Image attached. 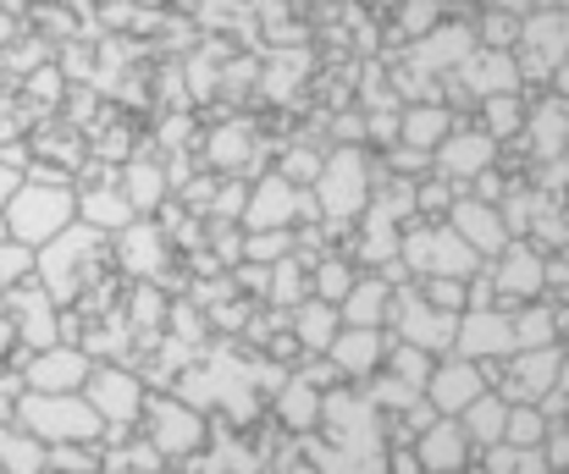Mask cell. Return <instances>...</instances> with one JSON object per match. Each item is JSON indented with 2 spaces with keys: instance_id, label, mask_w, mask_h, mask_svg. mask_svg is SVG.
<instances>
[{
  "instance_id": "cell-16",
  "label": "cell",
  "mask_w": 569,
  "mask_h": 474,
  "mask_svg": "<svg viewBox=\"0 0 569 474\" xmlns=\"http://www.w3.org/2000/svg\"><path fill=\"white\" fill-rule=\"evenodd\" d=\"M415 464L426 474H459L470 470V436H465V425L453 420V414H437L420 436H415Z\"/></svg>"
},
{
  "instance_id": "cell-24",
  "label": "cell",
  "mask_w": 569,
  "mask_h": 474,
  "mask_svg": "<svg viewBox=\"0 0 569 474\" xmlns=\"http://www.w3.org/2000/svg\"><path fill=\"white\" fill-rule=\"evenodd\" d=\"M117 188H122V199L133 204V215H150V210H161V204H167L172 177L161 171V160L139 155V160H128V165H122V182H117Z\"/></svg>"
},
{
  "instance_id": "cell-27",
  "label": "cell",
  "mask_w": 569,
  "mask_h": 474,
  "mask_svg": "<svg viewBox=\"0 0 569 474\" xmlns=\"http://www.w3.org/2000/svg\"><path fill=\"white\" fill-rule=\"evenodd\" d=\"M387 304H392V282H381V276H355V288H349L343 304H338V325H381Z\"/></svg>"
},
{
  "instance_id": "cell-10",
  "label": "cell",
  "mask_w": 569,
  "mask_h": 474,
  "mask_svg": "<svg viewBox=\"0 0 569 474\" xmlns=\"http://www.w3.org/2000/svg\"><path fill=\"white\" fill-rule=\"evenodd\" d=\"M559 342H548V347H515L509 359H503V370H487V386H492V375H503V403H542L548 392H553V375H559Z\"/></svg>"
},
{
  "instance_id": "cell-51",
  "label": "cell",
  "mask_w": 569,
  "mask_h": 474,
  "mask_svg": "<svg viewBox=\"0 0 569 474\" xmlns=\"http://www.w3.org/2000/svg\"><path fill=\"white\" fill-rule=\"evenodd\" d=\"M17 188H22V171H17V165H6V160H0V204H6V199H11V193H17Z\"/></svg>"
},
{
  "instance_id": "cell-35",
  "label": "cell",
  "mask_w": 569,
  "mask_h": 474,
  "mask_svg": "<svg viewBox=\"0 0 569 474\" xmlns=\"http://www.w3.org/2000/svg\"><path fill=\"white\" fill-rule=\"evenodd\" d=\"M542 436H548L542 409H537V403H509V414H503V442H509V447H542Z\"/></svg>"
},
{
  "instance_id": "cell-49",
  "label": "cell",
  "mask_w": 569,
  "mask_h": 474,
  "mask_svg": "<svg viewBox=\"0 0 569 474\" xmlns=\"http://www.w3.org/2000/svg\"><path fill=\"white\" fill-rule=\"evenodd\" d=\"M542 458H548V470L553 474L569 470V425H548V436H542Z\"/></svg>"
},
{
  "instance_id": "cell-44",
  "label": "cell",
  "mask_w": 569,
  "mask_h": 474,
  "mask_svg": "<svg viewBox=\"0 0 569 474\" xmlns=\"http://www.w3.org/2000/svg\"><path fill=\"white\" fill-rule=\"evenodd\" d=\"M28 271H33V249H28V243L0 238V293H6V288H17V282H28Z\"/></svg>"
},
{
  "instance_id": "cell-30",
  "label": "cell",
  "mask_w": 569,
  "mask_h": 474,
  "mask_svg": "<svg viewBox=\"0 0 569 474\" xmlns=\"http://www.w3.org/2000/svg\"><path fill=\"white\" fill-rule=\"evenodd\" d=\"M459 78L476 89V94H515V61L503 56V50H487V56H470V61H459Z\"/></svg>"
},
{
  "instance_id": "cell-52",
  "label": "cell",
  "mask_w": 569,
  "mask_h": 474,
  "mask_svg": "<svg viewBox=\"0 0 569 474\" xmlns=\"http://www.w3.org/2000/svg\"><path fill=\"white\" fill-rule=\"evenodd\" d=\"M392 165H398V171H420V165H431V155H415V150H392Z\"/></svg>"
},
{
  "instance_id": "cell-9",
  "label": "cell",
  "mask_w": 569,
  "mask_h": 474,
  "mask_svg": "<svg viewBox=\"0 0 569 474\" xmlns=\"http://www.w3.org/2000/svg\"><path fill=\"white\" fill-rule=\"evenodd\" d=\"M392 331H398V342H409V347H420V353H431V359H448V353H453L459 315H448V310L426 304L415 288H403V293L392 299Z\"/></svg>"
},
{
  "instance_id": "cell-43",
  "label": "cell",
  "mask_w": 569,
  "mask_h": 474,
  "mask_svg": "<svg viewBox=\"0 0 569 474\" xmlns=\"http://www.w3.org/2000/svg\"><path fill=\"white\" fill-rule=\"evenodd\" d=\"M426 304H437V310H448V315H459L465 304H470V282H453V276H426L420 288H415Z\"/></svg>"
},
{
  "instance_id": "cell-22",
  "label": "cell",
  "mask_w": 569,
  "mask_h": 474,
  "mask_svg": "<svg viewBox=\"0 0 569 474\" xmlns=\"http://www.w3.org/2000/svg\"><path fill=\"white\" fill-rule=\"evenodd\" d=\"M249 160H254V128L249 122H221L199 144V165H210V171H249Z\"/></svg>"
},
{
  "instance_id": "cell-42",
  "label": "cell",
  "mask_w": 569,
  "mask_h": 474,
  "mask_svg": "<svg viewBox=\"0 0 569 474\" xmlns=\"http://www.w3.org/2000/svg\"><path fill=\"white\" fill-rule=\"evenodd\" d=\"M44 470H56V474H100V453H89V442H61V447H44Z\"/></svg>"
},
{
  "instance_id": "cell-57",
  "label": "cell",
  "mask_w": 569,
  "mask_h": 474,
  "mask_svg": "<svg viewBox=\"0 0 569 474\" xmlns=\"http://www.w3.org/2000/svg\"><path fill=\"white\" fill-rule=\"evenodd\" d=\"M503 6H526V0H503Z\"/></svg>"
},
{
  "instance_id": "cell-6",
  "label": "cell",
  "mask_w": 569,
  "mask_h": 474,
  "mask_svg": "<svg viewBox=\"0 0 569 474\" xmlns=\"http://www.w3.org/2000/svg\"><path fill=\"white\" fill-rule=\"evenodd\" d=\"M83 397H89V409L106 420V436L117 442L133 420H139V409H144V375L139 370H122V364H94L89 370V381H83Z\"/></svg>"
},
{
  "instance_id": "cell-46",
  "label": "cell",
  "mask_w": 569,
  "mask_h": 474,
  "mask_svg": "<svg viewBox=\"0 0 569 474\" xmlns=\"http://www.w3.org/2000/svg\"><path fill=\"white\" fill-rule=\"evenodd\" d=\"M277 177H288L293 188H310V182L321 177V155H310V150H282V160H277Z\"/></svg>"
},
{
  "instance_id": "cell-21",
  "label": "cell",
  "mask_w": 569,
  "mask_h": 474,
  "mask_svg": "<svg viewBox=\"0 0 569 474\" xmlns=\"http://www.w3.org/2000/svg\"><path fill=\"white\" fill-rule=\"evenodd\" d=\"M448 133H453V111H448V105H437V100H426V105H409V111L398 117V150L431 155V150H437Z\"/></svg>"
},
{
  "instance_id": "cell-45",
  "label": "cell",
  "mask_w": 569,
  "mask_h": 474,
  "mask_svg": "<svg viewBox=\"0 0 569 474\" xmlns=\"http://www.w3.org/2000/svg\"><path fill=\"white\" fill-rule=\"evenodd\" d=\"M515 128H520V100H515V94H492L481 133H487V139H503V133H515Z\"/></svg>"
},
{
  "instance_id": "cell-8",
  "label": "cell",
  "mask_w": 569,
  "mask_h": 474,
  "mask_svg": "<svg viewBox=\"0 0 569 474\" xmlns=\"http://www.w3.org/2000/svg\"><path fill=\"white\" fill-rule=\"evenodd\" d=\"M299 215H316V199H310V188H293L288 177H260L249 193H243V232H277V226H288L293 232V221Z\"/></svg>"
},
{
  "instance_id": "cell-53",
  "label": "cell",
  "mask_w": 569,
  "mask_h": 474,
  "mask_svg": "<svg viewBox=\"0 0 569 474\" xmlns=\"http://www.w3.org/2000/svg\"><path fill=\"white\" fill-rule=\"evenodd\" d=\"M11 347H17V325H11V320H6V310H0V359H6Z\"/></svg>"
},
{
  "instance_id": "cell-19",
  "label": "cell",
  "mask_w": 569,
  "mask_h": 474,
  "mask_svg": "<svg viewBox=\"0 0 569 474\" xmlns=\"http://www.w3.org/2000/svg\"><path fill=\"white\" fill-rule=\"evenodd\" d=\"M487 282L498 288V299H503V304H531V299L542 293L548 271H542V260H537L526 243H509V249L498 254V271H492Z\"/></svg>"
},
{
  "instance_id": "cell-33",
  "label": "cell",
  "mask_w": 569,
  "mask_h": 474,
  "mask_svg": "<svg viewBox=\"0 0 569 474\" xmlns=\"http://www.w3.org/2000/svg\"><path fill=\"white\" fill-rule=\"evenodd\" d=\"M122 315H128V331H133V336H156V331H161V320H167V299H161V288H156V282H139V288H133V304H128Z\"/></svg>"
},
{
  "instance_id": "cell-50",
  "label": "cell",
  "mask_w": 569,
  "mask_h": 474,
  "mask_svg": "<svg viewBox=\"0 0 569 474\" xmlns=\"http://www.w3.org/2000/svg\"><path fill=\"white\" fill-rule=\"evenodd\" d=\"M387 474H426L420 464H415V453L403 447V453H387Z\"/></svg>"
},
{
  "instance_id": "cell-29",
  "label": "cell",
  "mask_w": 569,
  "mask_h": 474,
  "mask_svg": "<svg viewBox=\"0 0 569 474\" xmlns=\"http://www.w3.org/2000/svg\"><path fill=\"white\" fill-rule=\"evenodd\" d=\"M288 331H293V342L305 347V353H327V342L338 336V310L332 304H321V299H305V304H293L288 310Z\"/></svg>"
},
{
  "instance_id": "cell-28",
  "label": "cell",
  "mask_w": 569,
  "mask_h": 474,
  "mask_svg": "<svg viewBox=\"0 0 569 474\" xmlns=\"http://www.w3.org/2000/svg\"><path fill=\"white\" fill-rule=\"evenodd\" d=\"M503 414H509V403L487 386L481 397H470L453 420L465 425V436H470V447H492V442H503Z\"/></svg>"
},
{
  "instance_id": "cell-15",
  "label": "cell",
  "mask_w": 569,
  "mask_h": 474,
  "mask_svg": "<svg viewBox=\"0 0 569 474\" xmlns=\"http://www.w3.org/2000/svg\"><path fill=\"white\" fill-rule=\"evenodd\" d=\"M487 392V364H470V359H459V353H448V359H437L431 364V375H426V403L437 409V414H459L470 397H481Z\"/></svg>"
},
{
  "instance_id": "cell-4",
  "label": "cell",
  "mask_w": 569,
  "mask_h": 474,
  "mask_svg": "<svg viewBox=\"0 0 569 474\" xmlns=\"http://www.w3.org/2000/svg\"><path fill=\"white\" fill-rule=\"evenodd\" d=\"M398 265L409 276H453V282H470L481 271L476 249L448 226V221H420V226H403L398 232Z\"/></svg>"
},
{
  "instance_id": "cell-40",
  "label": "cell",
  "mask_w": 569,
  "mask_h": 474,
  "mask_svg": "<svg viewBox=\"0 0 569 474\" xmlns=\"http://www.w3.org/2000/svg\"><path fill=\"white\" fill-rule=\"evenodd\" d=\"M509 325H515V347H548L559 336V315H548V310H520V315H509Z\"/></svg>"
},
{
  "instance_id": "cell-20",
  "label": "cell",
  "mask_w": 569,
  "mask_h": 474,
  "mask_svg": "<svg viewBox=\"0 0 569 474\" xmlns=\"http://www.w3.org/2000/svg\"><path fill=\"white\" fill-rule=\"evenodd\" d=\"M431 160H437V171H442V177L465 182V177L492 171V160H498V139H487V133H459V128H453V133L431 150Z\"/></svg>"
},
{
  "instance_id": "cell-12",
  "label": "cell",
  "mask_w": 569,
  "mask_h": 474,
  "mask_svg": "<svg viewBox=\"0 0 569 474\" xmlns=\"http://www.w3.org/2000/svg\"><path fill=\"white\" fill-rule=\"evenodd\" d=\"M6 320L17 325V342H28V353L61 342V310L50 304V293H44L39 282L6 288Z\"/></svg>"
},
{
  "instance_id": "cell-34",
  "label": "cell",
  "mask_w": 569,
  "mask_h": 474,
  "mask_svg": "<svg viewBox=\"0 0 569 474\" xmlns=\"http://www.w3.org/2000/svg\"><path fill=\"white\" fill-rule=\"evenodd\" d=\"M487 453V474H553L548 470V458H542V447H509V442H492V447H481Z\"/></svg>"
},
{
  "instance_id": "cell-23",
  "label": "cell",
  "mask_w": 569,
  "mask_h": 474,
  "mask_svg": "<svg viewBox=\"0 0 569 474\" xmlns=\"http://www.w3.org/2000/svg\"><path fill=\"white\" fill-rule=\"evenodd\" d=\"M271 414H277V425H282L288 436H310V431H316V420H321V386H310L305 375L282 381V386H277Z\"/></svg>"
},
{
  "instance_id": "cell-38",
  "label": "cell",
  "mask_w": 569,
  "mask_h": 474,
  "mask_svg": "<svg viewBox=\"0 0 569 474\" xmlns=\"http://www.w3.org/2000/svg\"><path fill=\"white\" fill-rule=\"evenodd\" d=\"M360 254L371 260V265H398V221H381L366 210V232H360Z\"/></svg>"
},
{
  "instance_id": "cell-59",
  "label": "cell",
  "mask_w": 569,
  "mask_h": 474,
  "mask_svg": "<svg viewBox=\"0 0 569 474\" xmlns=\"http://www.w3.org/2000/svg\"><path fill=\"white\" fill-rule=\"evenodd\" d=\"M44 474H56V470H44Z\"/></svg>"
},
{
  "instance_id": "cell-37",
  "label": "cell",
  "mask_w": 569,
  "mask_h": 474,
  "mask_svg": "<svg viewBox=\"0 0 569 474\" xmlns=\"http://www.w3.org/2000/svg\"><path fill=\"white\" fill-rule=\"evenodd\" d=\"M355 288V265L349 260H321L316 271H310V299H321V304H343V293Z\"/></svg>"
},
{
  "instance_id": "cell-3",
  "label": "cell",
  "mask_w": 569,
  "mask_h": 474,
  "mask_svg": "<svg viewBox=\"0 0 569 474\" xmlns=\"http://www.w3.org/2000/svg\"><path fill=\"white\" fill-rule=\"evenodd\" d=\"M100 249H106V232L72 221L61 226L44 249H33V271H39V288L50 293V304H72L83 288H89V271L100 265Z\"/></svg>"
},
{
  "instance_id": "cell-18",
  "label": "cell",
  "mask_w": 569,
  "mask_h": 474,
  "mask_svg": "<svg viewBox=\"0 0 569 474\" xmlns=\"http://www.w3.org/2000/svg\"><path fill=\"white\" fill-rule=\"evenodd\" d=\"M117 265L139 282H156L167 271V232L150 226V221H128L117 232Z\"/></svg>"
},
{
  "instance_id": "cell-25",
  "label": "cell",
  "mask_w": 569,
  "mask_h": 474,
  "mask_svg": "<svg viewBox=\"0 0 569 474\" xmlns=\"http://www.w3.org/2000/svg\"><path fill=\"white\" fill-rule=\"evenodd\" d=\"M78 221L111 238V232H122V226H128V221H139V215H133V204L122 199V188H117V177H111V182H100V188L78 193Z\"/></svg>"
},
{
  "instance_id": "cell-31",
  "label": "cell",
  "mask_w": 569,
  "mask_h": 474,
  "mask_svg": "<svg viewBox=\"0 0 569 474\" xmlns=\"http://www.w3.org/2000/svg\"><path fill=\"white\" fill-rule=\"evenodd\" d=\"M266 299L277 304V310H293V304H305L310 299V271L288 254V260H277L271 265V276H266Z\"/></svg>"
},
{
  "instance_id": "cell-54",
  "label": "cell",
  "mask_w": 569,
  "mask_h": 474,
  "mask_svg": "<svg viewBox=\"0 0 569 474\" xmlns=\"http://www.w3.org/2000/svg\"><path fill=\"white\" fill-rule=\"evenodd\" d=\"M56 83H61L56 72H39V78H33V89H39V94H50V100H56Z\"/></svg>"
},
{
  "instance_id": "cell-47",
  "label": "cell",
  "mask_w": 569,
  "mask_h": 474,
  "mask_svg": "<svg viewBox=\"0 0 569 474\" xmlns=\"http://www.w3.org/2000/svg\"><path fill=\"white\" fill-rule=\"evenodd\" d=\"M271 61H277V72L266 78V89L282 100V94H288V83H299V78L310 72V50H299V56H271Z\"/></svg>"
},
{
  "instance_id": "cell-36",
  "label": "cell",
  "mask_w": 569,
  "mask_h": 474,
  "mask_svg": "<svg viewBox=\"0 0 569 474\" xmlns=\"http://www.w3.org/2000/svg\"><path fill=\"white\" fill-rule=\"evenodd\" d=\"M199 28H204V33L232 28V33L254 39V6H238V0H204V6H199Z\"/></svg>"
},
{
  "instance_id": "cell-14",
  "label": "cell",
  "mask_w": 569,
  "mask_h": 474,
  "mask_svg": "<svg viewBox=\"0 0 569 474\" xmlns=\"http://www.w3.org/2000/svg\"><path fill=\"white\" fill-rule=\"evenodd\" d=\"M321 359L343 381H371L381 370V359H387V336H381V325H338V336L327 342Z\"/></svg>"
},
{
  "instance_id": "cell-56",
  "label": "cell",
  "mask_w": 569,
  "mask_h": 474,
  "mask_svg": "<svg viewBox=\"0 0 569 474\" xmlns=\"http://www.w3.org/2000/svg\"><path fill=\"white\" fill-rule=\"evenodd\" d=\"M139 11H161V6H172V0H133Z\"/></svg>"
},
{
  "instance_id": "cell-1",
  "label": "cell",
  "mask_w": 569,
  "mask_h": 474,
  "mask_svg": "<svg viewBox=\"0 0 569 474\" xmlns=\"http://www.w3.org/2000/svg\"><path fill=\"white\" fill-rule=\"evenodd\" d=\"M78 221V193L72 182H33L22 177V188L0 204V226L11 243H28V249H44L61 226Z\"/></svg>"
},
{
  "instance_id": "cell-17",
  "label": "cell",
  "mask_w": 569,
  "mask_h": 474,
  "mask_svg": "<svg viewBox=\"0 0 569 474\" xmlns=\"http://www.w3.org/2000/svg\"><path fill=\"white\" fill-rule=\"evenodd\" d=\"M448 226L476 249V260H498L509 249V221L487 204V199H453L448 204Z\"/></svg>"
},
{
  "instance_id": "cell-7",
  "label": "cell",
  "mask_w": 569,
  "mask_h": 474,
  "mask_svg": "<svg viewBox=\"0 0 569 474\" xmlns=\"http://www.w3.org/2000/svg\"><path fill=\"white\" fill-rule=\"evenodd\" d=\"M139 420H144L150 447H156L161 458H193V453L204 447V414L189 409L178 392H172V397H144Z\"/></svg>"
},
{
  "instance_id": "cell-5",
  "label": "cell",
  "mask_w": 569,
  "mask_h": 474,
  "mask_svg": "<svg viewBox=\"0 0 569 474\" xmlns=\"http://www.w3.org/2000/svg\"><path fill=\"white\" fill-rule=\"evenodd\" d=\"M371 160L360 144H343L332 160H321V177L310 182V199H316V215L332 221V226H349L366 215L371 204Z\"/></svg>"
},
{
  "instance_id": "cell-55",
  "label": "cell",
  "mask_w": 569,
  "mask_h": 474,
  "mask_svg": "<svg viewBox=\"0 0 569 474\" xmlns=\"http://www.w3.org/2000/svg\"><path fill=\"white\" fill-rule=\"evenodd\" d=\"M553 392H559V397H569V359H559V375H553Z\"/></svg>"
},
{
  "instance_id": "cell-26",
  "label": "cell",
  "mask_w": 569,
  "mask_h": 474,
  "mask_svg": "<svg viewBox=\"0 0 569 474\" xmlns=\"http://www.w3.org/2000/svg\"><path fill=\"white\" fill-rule=\"evenodd\" d=\"M470 56H476V39L465 28H431L415 44V72H442V67H459Z\"/></svg>"
},
{
  "instance_id": "cell-39",
  "label": "cell",
  "mask_w": 569,
  "mask_h": 474,
  "mask_svg": "<svg viewBox=\"0 0 569 474\" xmlns=\"http://www.w3.org/2000/svg\"><path fill=\"white\" fill-rule=\"evenodd\" d=\"M431 353H420V347H409V342H398L392 353H387V375L392 381H403V386H415V392H426V375H431Z\"/></svg>"
},
{
  "instance_id": "cell-48",
  "label": "cell",
  "mask_w": 569,
  "mask_h": 474,
  "mask_svg": "<svg viewBox=\"0 0 569 474\" xmlns=\"http://www.w3.org/2000/svg\"><path fill=\"white\" fill-rule=\"evenodd\" d=\"M437 11H442V0H403L398 28H403V33H431V28H437Z\"/></svg>"
},
{
  "instance_id": "cell-13",
  "label": "cell",
  "mask_w": 569,
  "mask_h": 474,
  "mask_svg": "<svg viewBox=\"0 0 569 474\" xmlns=\"http://www.w3.org/2000/svg\"><path fill=\"white\" fill-rule=\"evenodd\" d=\"M453 353L470 364H492L515 353V325L509 310H459V331H453Z\"/></svg>"
},
{
  "instance_id": "cell-32",
  "label": "cell",
  "mask_w": 569,
  "mask_h": 474,
  "mask_svg": "<svg viewBox=\"0 0 569 474\" xmlns=\"http://www.w3.org/2000/svg\"><path fill=\"white\" fill-rule=\"evenodd\" d=\"M0 474H44V442L28 431H0Z\"/></svg>"
},
{
  "instance_id": "cell-11",
  "label": "cell",
  "mask_w": 569,
  "mask_h": 474,
  "mask_svg": "<svg viewBox=\"0 0 569 474\" xmlns=\"http://www.w3.org/2000/svg\"><path fill=\"white\" fill-rule=\"evenodd\" d=\"M89 370H94V359H89L83 347H72V342H56V347H39V353H28L17 375H22V392H83Z\"/></svg>"
},
{
  "instance_id": "cell-58",
  "label": "cell",
  "mask_w": 569,
  "mask_h": 474,
  "mask_svg": "<svg viewBox=\"0 0 569 474\" xmlns=\"http://www.w3.org/2000/svg\"><path fill=\"white\" fill-rule=\"evenodd\" d=\"M122 474H144V470H122Z\"/></svg>"
},
{
  "instance_id": "cell-2",
  "label": "cell",
  "mask_w": 569,
  "mask_h": 474,
  "mask_svg": "<svg viewBox=\"0 0 569 474\" xmlns=\"http://www.w3.org/2000/svg\"><path fill=\"white\" fill-rule=\"evenodd\" d=\"M17 431H28L33 442L44 447H61V442H106V420L89 409L83 392H22L17 397Z\"/></svg>"
},
{
  "instance_id": "cell-41",
  "label": "cell",
  "mask_w": 569,
  "mask_h": 474,
  "mask_svg": "<svg viewBox=\"0 0 569 474\" xmlns=\"http://www.w3.org/2000/svg\"><path fill=\"white\" fill-rule=\"evenodd\" d=\"M293 254V232L288 226H277V232H249L243 238V260L249 265H277V260H288Z\"/></svg>"
}]
</instances>
